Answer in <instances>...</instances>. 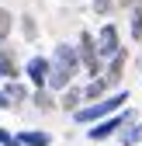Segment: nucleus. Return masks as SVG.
Here are the masks:
<instances>
[{"instance_id":"obj_1","label":"nucleus","mask_w":142,"mask_h":146,"mask_svg":"<svg viewBox=\"0 0 142 146\" xmlns=\"http://www.w3.org/2000/svg\"><path fill=\"white\" fill-rule=\"evenodd\" d=\"M76 66H80V49H73V45H56V56H52V73H49V87H52V90L69 87Z\"/></svg>"},{"instance_id":"obj_2","label":"nucleus","mask_w":142,"mask_h":146,"mask_svg":"<svg viewBox=\"0 0 142 146\" xmlns=\"http://www.w3.org/2000/svg\"><path fill=\"white\" fill-rule=\"evenodd\" d=\"M128 101V90H118V94H111V98H97V104H87V108H76V122H97V118H104V115H114L121 104Z\"/></svg>"},{"instance_id":"obj_3","label":"nucleus","mask_w":142,"mask_h":146,"mask_svg":"<svg viewBox=\"0 0 142 146\" xmlns=\"http://www.w3.org/2000/svg\"><path fill=\"white\" fill-rule=\"evenodd\" d=\"M80 63L87 66V73H90V77H97L101 73V52H97V42L90 38V35H80Z\"/></svg>"},{"instance_id":"obj_4","label":"nucleus","mask_w":142,"mask_h":146,"mask_svg":"<svg viewBox=\"0 0 142 146\" xmlns=\"http://www.w3.org/2000/svg\"><path fill=\"white\" fill-rule=\"evenodd\" d=\"M97 52H101V59H114L121 45H118V28L114 25H104L101 35H97Z\"/></svg>"},{"instance_id":"obj_5","label":"nucleus","mask_w":142,"mask_h":146,"mask_svg":"<svg viewBox=\"0 0 142 146\" xmlns=\"http://www.w3.org/2000/svg\"><path fill=\"white\" fill-rule=\"evenodd\" d=\"M132 118H135L132 111H128V115H111L108 122H97V125H94V129L87 132V136H90L94 143H101V139H108V136H114V132L121 129V125H125V122H132Z\"/></svg>"},{"instance_id":"obj_6","label":"nucleus","mask_w":142,"mask_h":146,"mask_svg":"<svg viewBox=\"0 0 142 146\" xmlns=\"http://www.w3.org/2000/svg\"><path fill=\"white\" fill-rule=\"evenodd\" d=\"M24 73H28V80H31L35 87L42 90V87L49 84V73H52V63H49L45 56H31V59H28V66H24Z\"/></svg>"},{"instance_id":"obj_7","label":"nucleus","mask_w":142,"mask_h":146,"mask_svg":"<svg viewBox=\"0 0 142 146\" xmlns=\"http://www.w3.org/2000/svg\"><path fill=\"white\" fill-rule=\"evenodd\" d=\"M17 139H21L24 146H49V143H52V136H49V132H21Z\"/></svg>"},{"instance_id":"obj_8","label":"nucleus","mask_w":142,"mask_h":146,"mask_svg":"<svg viewBox=\"0 0 142 146\" xmlns=\"http://www.w3.org/2000/svg\"><path fill=\"white\" fill-rule=\"evenodd\" d=\"M0 73H4L7 80H14V77H17V63H14V56H11L7 49L0 52Z\"/></svg>"},{"instance_id":"obj_9","label":"nucleus","mask_w":142,"mask_h":146,"mask_svg":"<svg viewBox=\"0 0 142 146\" xmlns=\"http://www.w3.org/2000/svg\"><path fill=\"white\" fill-rule=\"evenodd\" d=\"M132 38L142 42V4H135V11H132Z\"/></svg>"},{"instance_id":"obj_10","label":"nucleus","mask_w":142,"mask_h":146,"mask_svg":"<svg viewBox=\"0 0 142 146\" xmlns=\"http://www.w3.org/2000/svg\"><path fill=\"white\" fill-rule=\"evenodd\" d=\"M139 139H142V122H135V125H132V129H128L125 136H121V146H135Z\"/></svg>"},{"instance_id":"obj_11","label":"nucleus","mask_w":142,"mask_h":146,"mask_svg":"<svg viewBox=\"0 0 142 146\" xmlns=\"http://www.w3.org/2000/svg\"><path fill=\"white\" fill-rule=\"evenodd\" d=\"M104 87H108V77H104V80H94L90 87L83 90V98H101V94H104Z\"/></svg>"},{"instance_id":"obj_12","label":"nucleus","mask_w":142,"mask_h":146,"mask_svg":"<svg viewBox=\"0 0 142 146\" xmlns=\"http://www.w3.org/2000/svg\"><path fill=\"white\" fill-rule=\"evenodd\" d=\"M4 94H7L11 101H24V87H21V84H14V80H11V84H7V90H4Z\"/></svg>"},{"instance_id":"obj_13","label":"nucleus","mask_w":142,"mask_h":146,"mask_svg":"<svg viewBox=\"0 0 142 146\" xmlns=\"http://www.w3.org/2000/svg\"><path fill=\"white\" fill-rule=\"evenodd\" d=\"M7 31H11V14H7V11H0V42L7 38Z\"/></svg>"},{"instance_id":"obj_14","label":"nucleus","mask_w":142,"mask_h":146,"mask_svg":"<svg viewBox=\"0 0 142 146\" xmlns=\"http://www.w3.org/2000/svg\"><path fill=\"white\" fill-rule=\"evenodd\" d=\"M0 146H24V143H21V139H14L7 129H0Z\"/></svg>"},{"instance_id":"obj_15","label":"nucleus","mask_w":142,"mask_h":146,"mask_svg":"<svg viewBox=\"0 0 142 146\" xmlns=\"http://www.w3.org/2000/svg\"><path fill=\"white\" fill-rule=\"evenodd\" d=\"M94 7H97V11L104 14V11H108V7H111V0H94Z\"/></svg>"},{"instance_id":"obj_16","label":"nucleus","mask_w":142,"mask_h":146,"mask_svg":"<svg viewBox=\"0 0 142 146\" xmlns=\"http://www.w3.org/2000/svg\"><path fill=\"white\" fill-rule=\"evenodd\" d=\"M0 108H11V98L4 94V90H0Z\"/></svg>"},{"instance_id":"obj_17","label":"nucleus","mask_w":142,"mask_h":146,"mask_svg":"<svg viewBox=\"0 0 142 146\" xmlns=\"http://www.w3.org/2000/svg\"><path fill=\"white\" fill-rule=\"evenodd\" d=\"M121 4H125V7H128V4H139V0H121Z\"/></svg>"}]
</instances>
